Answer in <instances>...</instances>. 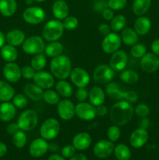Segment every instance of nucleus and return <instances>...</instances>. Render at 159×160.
Wrapping results in <instances>:
<instances>
[{
  "label": "nucleus",
  "mask_w": 159,
  "mask_h": 160,
  "mask_svg": "<svg viewBox=\"0 0 159 160\" xmlns=\"http://www.w3.org/2000/svg\"><path fill=\"white\" fill-rule=\"evenodd\" d=\"M121 136V131L119 127L117 125H112L107 130V137L109 141L112 142H115L119 139Z\"/></svg>",
  "instance_id": "obj_42"
},
{
  "label": "nucleus",
  "mask_w": 159,
  "mask_h": 160,
  "mask_svg": "<svg viewBox=\"0 0 159 160\" xmlns=\"http://www.w3.org/2000/svg\"><path fill=\"white\" fill-rule=\"evenodd\" d=\"M115 73L108 64H100L94 70L93 79L96 84L104 85L112 81L115 78Z\"/></svg>",
  "instance_id": "obj_7"
},
{
  "label": "nucleus",
  "mask_w": 159,
  "mask_h": 160,
  "mask_svg": "<svg viewBox=\"0 0 159 160\" xmlns=\"http://www.w3.org/2000/svg\"><path fill=\"white\" fill-rule=\"evenodd\" d=\"M61 154L65 159H70L76 154V148L73 145H66L61 150Z\"/></svg>",
  "instance_id": "obj_48"
},
{
  "label": "nucleus",
  "mask_w": 159,
  "mask_h": 160,
  "mask_svg": "<svg viewBox=\"0 0 159 160\" xmlns=\"http://www.w3.org/2000/svg\"><path fill=\"white\" fill-rule=\"evenodd\" d=\"M49 149V145L42 138L34 139L29 146V153L32 157L40 158L45 156Z\"/></svg>",
  "instance_id": "obj_18"
},
{
  "label": "nucleus",
  "mask_w": 159,
  "mask_h": 160,
  "mask_svg": "<svg viewBox=\"0 0 159 160\" xmlns=\"http://www.w3.org/2000/svg\"><path fill=\"white\" fill-rule=\"evenodd\" d=\"M46 55L43 54V52L34 55L31 61V66L36 70V71L43 70L45 68V67H46Z\"/></svg>",
  "instance_id": "obj_37"
},
{
  "label": "nucleus",
  "mask_w": 159,
  "mask_h": 160,
  "mask_svg": "<svg viewBox=\"0 0 159 160\" xmlns=\"http://www.w3.org/2000/svg\"><path fill=\"white\" fill-rule=\"evenodd\" d=\"M70 160H87V157L83 153H77L72 156Z\"/></svg>",
  "instance_id": "obj_58"
},
{
  "label": "nucleus",
  "mask_w": 159,
  "mask_h": 160,
  "mask_svg": "<svg viewBox=\"0 0 159 160\" xmlns=\"http://www.w3.org/2000/svg\"><path fill=\"white\" fill-rule=\"evenodd\" d=\"M36 72L37 71L31 65H25L21 68L22 77L26 80H33Z\"/></svg>",
  "instance_id": "obj_47"
},
{
  "label": "nucleus",
  "mask_w": 159,
  "mask_h": 160,
  "mask_svg": "<svg viewBox=\"0 0 159 160\" xmlns=\"http://www.w3.org/2000/svg\"><path fill=\"white\" fill-rule=\"evenodd\" d=\"M6 42V35L0 31V49H1L2 47L5 45Z\"/></svg>",
  "instance_id": "obj_61"
},
{
  "label": "nucleus",
  "mask_w": 159,
  "mask_h": 160,
  "mask_svg": "<svg viewBox=\"0 0 159 160\" xmlns=\"http://www.w3.org/2000/svg\"><path fill=\"white\" fill-rule=\"evenodd\" d=\"M51 12L55 18L59 20H63L69 16L70 8L66 2L64 0H56L51 6Z\"/></svg>",
  "instance_id": "obj_21"
},
{
  "label": "nucleus",
  "mask_w": 159,
  "mask_h": 160,
  "mask_svg": "<svg viewBox=\"0 0 159 160\" xmlns=\"http://www.w3.org/2000/svg\"><path fill=\"white\" fill-rule=\"evenodd\" d=\"M111 31H112V29H111L110 25H108V23H101L98 26V31H99L100 34H101L104 37L110 34Z\"/></svg>",
  "instance_id": "obj_51"
},
{
  "label": "nucleus",
  "mask_w": 159,
  "mask_h": 160,
  "mask_svg": "<svg viewBox=\"0 0 159 160\" xmlns=\"http://www.w3.org/2000/svg\"><path fill=\"white\" fill-rule=\"evenodd\" d=\"M151 51L154 54L157 55V56H159V38L155 39L152 42L151 45Z\"/></svg>",
  "instance_id": "obj_56"
},
{
  "label": "nucleus",
  "mask_w": 159,
  "mask_h": 160,
  "mask_svg": "<svg viewBox=\"0 0 159 160\" xmlns=\"http://www.w3.org/2000/svg\"><path fill=\"white\" fill-rule=\"evenodd\" d=\"M126 18L125 16L122 15V14H118V15L115 16L111 20L110 27L111 29L114 31V32H118V31H122L126 25Z\"/></svg>",
  "instance_id": "obj_38"
},
{
  "label": "nucleus",
  "mask_w": 159,
  "mask_h": 160,
  "mask_svg": "<svg viewBox=\"0 0 159 160\" xmlns=\"http://www.w3.org/2000/svg\"><path fill=\"white\" fill-rule=\"evenodd\" d=\"M20 128H19L17 123H9V124L7 126V128H6V131L8 132V134H12V135H13L14 134H16V133H17L18 131H20Z\"/></svg>",
  "instance_id": "obj_55"
},
{
  "label": "nucleus",
  "mask_w": 159,
  "mask_h": 160,
  "mask_svg": "<svg viewBox=\"0 0 159 160\" xmlns=\"http://www.w3.org/2000/svg\"><path fill=\"white\" fill-rule=\"evenodd\" d=\"M44 89L37 86L34 83H27L23 87V92L24 95L34 102H38L43 98Z\"/></svg>",
  "instance_id": "obj_22"
},
{
  "label": "nucleus",
  "mask_w": 159,
  "mask_h": 160,
  "mask_svg": "<svg viewBox=\"0 0 159 160\" xmlns=\"http://www.w3.org/2000/svg\"><path fill=\"white\" fill-rule=\"evenodd\" d=\"M92 138L90 134L87 132H80L76 134L73 137L72 145L74 146L76 150L84 151L91 145Z\"/></svg>",
  "instance_id": "obj_20"
},
{
  "label": "nucleus",
  "mask_w": 159,
  "mask_h": 160,
  "mask_svg": "<svg viewBox=\"0 0 159 160\" xmlns=\"http://www.w3.org/2000/svg\"><path fill=\"white\" fill-rule=\"evenodd\" d=\"M45 53L47 56L50 58H55L62 55L63 52V45L61 42L55 41V42H50L48 45H45Z\"/></svg>",
  "instance_id": "obj_34"
},
{
  "label": "nucleus",
  "mask_w": 159,
  "mask_h": 160,
  "mask_svg": "<svg viewBox=\"0 0 159 160\" xmlns=\"http://www.w3.org/2000/svg\"><path fill=\"white\" fill-rule=\"evenodd\" d=\"M105 92L108 95V96L110 97L111 98L119 101V100L123 99L125 91L121 90L119 86H118V84L116 82L111 81L108 84H106Z\"/></svg>",
  "instance_id": "obj_29"
},
{
  "label": "nucleus",
  "mask_w": 159,
  "mask_h": 160,
  "mask_svg": "<svg viewBox=\"0 0 159 160\" xmlns=\"http://www.w3.org/2000/svg\"><path fill=\"white\" fill-rule=\"evenodd\" d=\"M34 84H37L44 90L51 89L55 84V77L51 72L40 70L36 72L34 78H33Z\"/></svg>",
  "instance_id": "obj_16"
},
{
  "label": "nucleus",
  "mask_w": 159,
  "mask_h": 160,
  "mask_svg": "<svg viewBox=\"0 0 159 160\" xmlns=\"http://www.w3.org/2000/svg\"><path fill=\"white\" fill-rule=\"evenodd\" d=\"M48 160H65V158H64L62 156L58 154H52L48 157Z\"/></svg>",
  "instance_id": "obj_60"
},
{
  "label": "nucleus",
  "mask_w": 159,
  "mask_h": 160,
  "mask_svg": "<svg viewBox=\"0 0 159 160\" xmlns=\"http://www.w3.org/2000/svg\"><path fill=\"white\" fill-rule=\"evenodd\" d=\"M35 2H43L46 1V0H34Z\"/></svg>",
  "instance_id": "obj_63"
},
{
  "label": "nucleus",
  "mask_w": 159,
  "mask_h": 160,
  "mask_svg": "<svg viewBox=\"0 0 159 160\" xmlns=\"http://www.w3.org/2000/svg\"><path fill=\"white\" fill-rule=\"evenodd\" d=\"M76 98L80 102H86V100L89 97V92L86 88H77L76 94Z\"/></svg>",
  "instance_id": "obj_49"
},
{
  "label": "nucleus",
  "mask_w": 159,
  "mask_h": 160,
  "mask_svg": "<svg viewBox=\"0 0 159 160\" xmlns=\"http://www.w3.org/2000/svg\"><path fill=\"white\" fill-rule=\"evenodd\" d=\"M7 146L5 143L0 142V158L3 157L7 153Z\"/></svg>",
  "instance_id": "obj_57"
},
{
  "label": "nucleus",
  "mask_w": 159,
  "mask_h": 160,
  "mask_svg": "<svg viewBox=\"0 0 159 160\" xmlns=\"http://www.w3.org/2000/svg\"><path fill=\"white\" fill-rule=\"evenodd\" d=\"M115 145L109 140H100L93 148V152L96 157L99 159H105L113 153Z\"/></svg>",
  "instance_id": "obj_15"
},
{
  "label": "nucleus",
  "mask_w": 159,
  "mask_h": 160,
  "mask_svg": "<svg viewBox=\"0 0 159 160\" xmlns=\"http://www.w3.org/2000/svg\"><path fill=\"white\" fill-rule=\"evenodd\" d=\"M101 15H102V17L104 18V20H105L106 21H111L112 20V18L115 17V15H114V11L108 7L105 8L101 12Z\"/></svg>",
  "instance_id": "obj_52"
},
{
  "label": "nucleus",
  "mask_w": 159,
  "mask_h": 160,
  "mask_svg": "<svg viewBox=\"0 0 159 160\" xmlns=\"http://www.w3.org/2000/svg\"><path fill=\"white\" fill-rule=\"evenodd\" d=\"M55 91L60 96L67 98L73 94V88L71 84L65 80H59L55 84Z\"/></svg>",
  "instance_id": "obj_33"
},
{
  "label": "nucleus",
  "mask_w": 159,
  "mask_h": 160,
  "mask_svg": "<svg viewBox=\"0 0 159 160\" xmlns=\"http://www.w3.org/2000/svg\"><path fill=\"white\" fill-rule=\"evenodd\" d=\"M64 27L62 20L54 19L47 22L41 31L42 37L47 42H55L60 39L63 34Z\"/></svg>",
  "instance_id": "obj_3"
},
{
  "label": "nucleus",
  "mask_w": 159,
  "mask_h": 160,
  "mask_svg": "<svg viewBox=\"0 0 159 160\" xmlns=\"http://www.w3.org/2000/svg\"><path fill=\"white\" fill-rule=\"evenodd\" d=\"M23 19L31 25H38L45 19V12L40 6H29L23 12Z\"/></svg>",
  "instance_id": "obj_8"
},
{
  "label": "nucleus",
  "mask_w": 159,
  "mask_h": 160,
  "mask_svg": "<svg viewBox=\"0 0 159 160\" xmlns=\"http://www.w3.org/2000/svg\"><path fill=\"white\" fill-rule=\"evenodd\" d=\"M15 95V90L7 81H0V101L9 102Z\"/></svg>",
  "instance_id": "obj_30"
},
{
  "label": "nucleus",
  "mask_w": 159,
  "mask_h": 160,
  "mask_svg": "<svg viewBox=\"0 0 159 160\" xmlns=\"http://www.w3.org/2000/svg\"><path fill=\"white\" fill-rule=\"evenodd\" d=\"M150 112H151L150 107L144 103H140V104L137 105L134 109V113L140 118L147 117L150 114Z\"/></svg>",
  "instance_id": "obj_45"
},
{
  "label": "nucleus",
  "mask_w": 159,
  "mask_h": 160,
  "mask_svg": "<svg viewBox=\"0 0 159 160\" xmlns=\"http://www.w3.org/2000/svg\"><path fill=\"white\" fill-rule=\"evenodd\" d=\"M140 66L142 70L146 73H154L159 69V56L153 52H147L140 59Z\"/></svg>",
  "instance_id": "obj_13"
},
{
  "label": "nucleus",
  "mask_w": 159,
  "mask_h": 160,
  "mask_svg": "<svg viewBox=\"0 0 159 160\" xmlns=\"http://www.w3.org/2000/svg\"><path fill=\"white\" fill-rule=\"evenodd\" d=\"M147 53V47L143 44L137 43L131 46L130 54L136 59H141Z\"/></svg>",
  "instance_id": "obj_41"
},
{
  "label": "nucleus",
  "mask_w": 159,
  "mask_h": 160,
  "mask_svg": "<svg viewBox=\"0 0 159 160\" xmlns=\"http://www.w3.org/2000/svg\"><path fill=\"white\" fill-rule=\"evenodd\" d=\"M109 119L113 124L117 126L126 125L134 115V109L132 104L125 100L117 101L108 111Z\"/></svg>",
  "instance_id": "obj_1"
},
{
  "label": "nucleus",
  "mask_w": 159,
  "mask_h": 160,
  "mask_svg": "<svg viewBox=\"0 0 159 160\" xmlns=\"http://www.w3.org/2000/svg\"><path fill=\"white\" fill-rule=\"evenodd\" d=\"M57 112L59 117L65 121L71 120L76 116L75 114V105L73 102L67 98L59 101L57 104Z\"/></svg>",
  "instance_id": "obj_12"
},
{
  "label": "nucleus",
  "mask_w": 159,
  "mask_h": 160,
  "mask_svg": "<svg viewBox=\"0 0 159 160\" xmlns=\"http://www.w3.org/2000/svg\"><path fill=\"white\" fill-rule=\"evenodd\" d=\"M42 99L50 106H55L60 101V95L58 94L56 91L51 89H47L44 92L43 98Z\"/></svg>",
  "instance_id": "obj_39"
},
{
  "label": "nucleus",
  "mask_w": 159,
  "mask_h": 160,
  "mask_svg": "<svg viewBox=\"0 0 159 160\" xmlns=\"http://www.w3.org/2000/svg\"><path fill=\"white\" fill-rule=\"evenodd\" d=\"M1 56L7 62H15L18 58V51L15 46L9 45H4L1 48Z\"/></svg>",
  "instance_id": "obj_31"
},
{
  "label": "nucleus",
  "mask_w": 159,
  "mask_h": 160,
  "mask_svg": "<svg viewBox=\"0 0 159 160\" xmlns=\"http://www.w3.org/2000/svg\"><path fill=\"white\" fill-rule=\"evenodd\" d=\"M117 160H129L131 158V151L125 144H118L115 146L113 152Z\"/></svg>",
  "instance_id": "obj_36"
},
{
  "label": "nucleus",
  "mask_w": 159,
  "mask_h": 160,
  "mask_svg": "<svg viewBox=\"0 0 159 160\" xmlns=\"http://www.w3.org/2000/svg\"><path fill=\"white\" fill-rule=\"evenodd\" d=\"M17 9L16 0H0V13L5 17H10Z\"/></svg>",
  "instance_id": "obj_28"
},
{
  "label": "nucleus",
  "mask_w": 159,
  "mask_h": 160,
  "mask_svg": "<svg viewBox=\"0 0 159 160\" xmlns=\"http://www.w3.org/2000/svg\"><path fill=\"white\" fill-rule=\"evenodd\" d=\"M70 78L72 83L76 88H86L90 82V74L82 67H75L72 69Z\"/></svg>",
  "instance_id": "obj_11"
},
{
  "label": "nucleus",
  "mask_w": 159,
  "mask_h": 160,
  "mask_svg": "<svg viewBox=\"0 0 159 160\" xmlns=\"http://www.w3.org/2000/svg\"><path fill=\"white\" fill-rule=\"evenodd\" d=\"M22 46V50L26 54L37 55L45 51V44L43 38L38 35H32L25 39Z\"/></svg>",
  "instance_id": "obj_6"
},
{
  "label": "nucleus",
  "mask_w": 159,
  "mask_h": 160,
  "mask_svg": "<svg viewBox=\"0 0 159 160\" xmlns=\"http://www.w3.org/2000/svg\"><path fill=\"white\" fill-rule=\"evenodd\" d=\"M61 125L58 120L55 118L46 119L40 128V135L46 141H51L55 138L60 133Z\"/></svg>",
  "instance_id": "obj_5"
},
{
  "label": "nucleus",
  "mask_w": 159,
  "mask_h": 160,
  "mask_svg": "<svg viewBox=\"0 0 159 160\" xmlns=\"http://www.w3.org/2000/svg\"><path fill=\"white\" fill-rule=\"evenodd\" d=\"M26 39L25 33L20 29H12L6 35V41L9 45L12 46H20Z\"/></svg>",
  "instance_id": "obj_25"
},
{
  "label": "nucleus",
  "mask_w": 159,
  "mask_h": 160,
  "mask_svg": "<svg viewBox=\"0 0 159 160\" xmlns=\"http://www.w3.org/2000/svg\"><path fill=\"white\" fill-rule=\"evenodd\" d=\"M34 2H35L34 0H25V3L29 6H31V5L34 4Z\"/></svg>",
  "instance_id": "obj_62"
},
{
  "label": "nucleus",
  "mask_w": 159,
  "mask_h": 160,
  "mask_svg": "<svg viewBox=\"0 0 159 160\" xmlns=\"http://www.w3.org/2000/svg\"><path fill=\"white\" fill-rule=\"evenodd\" d=\"M108 109L107 108V106H104V104L100 105V106H96V112L97 116L98 117H104V116L107 115L108 113Z\"/></svg>",
  "instance_id": "obj_54"
},
{
  "label": "nucleus",
  "mask_w": 159,
  "mask_h": 160,
  "mask_svg": "<svg viewBox=\"0 0 159 160\" xmlns=\"http://www.w3.org/2000/svg\"><path fill=\"white\" fill-rule=\"evenodd\" d=\"M149 139V134L147 129L139 128L134 130L129 136V144L135 148L143 147Z\"/></svg>",
  "instance_id": "obj_19"
},
{
  "label": "nucleus",
  "mask_w": 159,
  "mask_h": 160,
  "mask_svg": "<svg viewBox=\"0 0 159 160\" xmlns=\"http://www.w3.org/2000/svg\"><path fill=\"white\" fill-rule=\"evenodd\" d=\"M88 98L90 102L96 107L104 104L105 101V92L100 86H94L89 92Z\"/></svg>",
  "instance_id": "obj_26"
},
{
  "label": "nucleus",
  "mask_w": 159,
  "mask_h": 160,
  "mask_svg": "<svg viewBox=\"0 0 159 160\" xmlns=\"http://www.w3.org/2000/svg\"><path fill=\"white\" fill-rule=\"evenodd\" d=\"M108 7L112 10H121L124 9L127 4V0H108L107 2Z\"/></svg>",
  "instance_id": "obj_46"
},
{
  "label": "nucleus",
  "mask_w": 159,
  "mask_h": 160,
  "mask_svg": "<svg viewBox=\"0 0 159 160\" xmlns=\"http://www.w3.org/2000/svg\"><path fill=\"white\" fill-rule=\"evenodd\" d=\"M94 9L98 12H102L105 8L108 7V3L105 0H98L94 3Z\"/></svg>",
  "instance_id": "obj_53"
},
{
  "label": "nucleus",
  "mask_w": 159,
  "mask_h": 160,
  "mask_svg": "<svg viewBox=\"0 0 159 160\" xmlns=\"http://www.w3.org/2000/svg\"><path fill=\"white\" fill-rule=\"evenodd\" d=\"M17 107L10 102H3L0 105V120L3 122H9L16 117Z\"/></svg>",
  "instance_id": "obj_24"
},
{
  "label": "nucleus",
  "mask_w": 159,
  "mask_h": 160,
  "mask_svg": "<svg viewBox=\"0 0 159 160\" xmlns=\"http://www.w3.org/2000/svg\"><path fill=\"white\" fill-rule=\"evenodd\" d=\"M2 73L6 80L10 83H17L21 78V68L15 62H6L2 69Z\"/></svg>",
  "instance_id": "obj_17"
},
{
  "label": "nucleus",
  "mask_w": 159,
  "mask_h": 160,
  "mask_svg": "<svg viewBox=\"0 0 159 160\" xmlns=\"http://www.w3.org/2000/svg\"><path fill=\"white\" fill-rule=\"evenodd\" d=\"M38 123V115L34 109H26L20 113L17 120V124L20 130L27 132L31 131Z\"/></svg>",
  "instance_id": "obj_4"
},
{
  "label": "nucleus",
  "mask_w": 159,
  "mask_h": 160,
  "mask_svg": "<svg viewBox=\"0 0 159 160\" xmlns=\"http://www.w3.org/2000/svg\"><path fill=\"white\" fill-rule=\"evenodd\" d=\"M50 71L55 78L59 80L67 79L72 71L71 60L65 55L52 58L50 62Z\"/></svg>",
  "instance_id": "obj_2"
},
{
  "label": "nucleus",
  "mask_w": 159,
  "mask_h": 160,
  "mask_svg": "<svg viewBox=\"0 0 159 160\" xmlns=\"http://www.w3.org/2000/svg\"><path fill=\"white\" fill-rule=\"evenodd\" d=\"M62 24H63L64 29L66 31H73L79 25V20L76 17L68 16L66 18L62 20Z\"/></svg>",
  "instance_id": "obj_43"
},
{
  "label": "nucleus",
  "mask_w": 159,
  "mask_h": 160,
  "mask_svg": "<svg viewBox=\"0 0 159 160\" xmlns=\"http://www.w3.org/2000/svg\"><path fill=\"white\" fill-rule=\"evenodd\" d=\"M121 45L122 39L120 35L116 32H111L103 38L101 42V49L104 52L112 55L119 49Z\"/></svg>",
  "instance_id": "obj_10"
},
{
  "label": "nucleus",
  "mask_w": 159,
  "mask_h": 160,
  "mask_svg": "<svg viewBox=\"0 0 159 160\" xmlns=\"http://www.w3.org/2000/svg\"><path fill=\"white\" fill-rule=\"evenodd\" d=\"M128 63V55L123 50L118 49L112 53L109 59L108 65L115 72H121L126 67Z\"/></svg>",
  "instance_id": "obj_14"
},
{
  "label": "nucleus",
  "mask_w": 159,
  "mask_h": 160,
  "mask_svg": "<svg viewBox=\"0 0 159 160\" xmlns=\"http://www.w3.org/2000/svg\"><path fill=\"white\" fill-rule=\"evenodd\" d=\"M151 6V0H134L132 9L133 13L137 17L143 16Z\"/></svg>",
  "instance_id": "obj_32"
},
{
  "label": "nucleus",
  "mask_w": 159,
  "mask_h": 160,
  "mask_svg": "<svg viewBox=\"0 0 159 160\" xmlns=\"http://www.w3.org/2000/svg\"><path fill=\"white\" fill-rule=\"evenodd\" d=\"M119 78L123 82L127 84H133L138 82L140 77L133 70H123L120 72Z\"/></svg>",
  "instance_id": "obj_35"
},
{
  "label": "nucleus",
  "mask_w": 159,
  "mask_h": 160,
  "mask_svg": "<svg viewBox=\"0 0 159 160\" xmlns=\"http://www.w3.org/2000/svg\"><path fill=\"white\" fill-rule=\"evenodd\" d=\"M27 142V137L25 131L20 130L12 135V143L17 148H23Z\"/></svg>",
  "instance_id": "obj_40"
},
{
  "label": "nucleus",
  "mask_w": 159,
  "mask_h": 160,
  "mask_svg": "<svg viewBox=\"0 0 159 160\" xmlns=\"http://www.w3.org/2000/svg\"><path fill=\"white\" fill-rule=\"evenodd\" d=\"M149 125H150V121L144 117V118H142V120H140V128H143V129H147L149 128Z\"/></svg>",
  "instance_id": "obj_59"
},
{
  "label": "nucleus",
  "mask_w": 159,
  "mask_h": 160,
  "mask_svg": "<svg viewBox=\"0 0 159 160\" xmlns=\"http://www.w3.org/2000/svg\"><path fill=\"white\" fill-rule=\"evenodd\" d=\"M75 114L84 121H91L97 117L96 107L90 102H81L75 105Z\"/></svg>",
  "instance_id": "obj_9"
},
{
  "label": "nucleus",
  "mask_w": 159,
  "mask_h": 160,
  "mask_svg": "<svg viewBox=\"0 0 159 160\" xmlns=\"http://www.w3.org/2000/svg\"><path fill=\"white\" fill-rule=\"evenodd\" d=\"M123 100L132 104V103H135L136 102H137V100H138V95L134 91H125Z\"/></svg>",
  "instance_id": "obj_50"
},
{
  "label": "nucleus",
  "mask_w": 159,
  "mask_h": 160,
  "mask_svg": "<svg viewBox=\"0 0 159 160\" xmlns=\"http://www.w3.org/2000/svg\"><path fill=\"white\" fill-rule=\"evenodd\" d=\"M12 100L14 106L18 109H24L28 105V98L23 94H17Z\"/></svg>",
  "instance_id": "obj_44"
},
{
  "label": "nucleus",
  "mask_w": 159,
  "mask_h": 160,
  "mask_svg": "<svg viewBox=\"0 0 159 160\" xmlns=\"http://www.w3.org/2000/svg\"><path fill=\"white\" fill-rule=\"evenodd\" d=\"M120 37H121L122 42L128 46H132L139 41V35L134 31L133 28H125L121 31Z\"/></svg>",
  "instance_id": "obj_27"
},
{
  "label": "nucleus",
  "mask_w": 159,
  "mask_h": 160,
  "mask_svg": "<svg viewBox=\"0 0 159 160\" xmlns=\"http://www.w3.org/2000/svg\"><path fill=\"white\" fill-rule=\"evenodd\" d=\"M133 29L139 36H145L151 29V21L148 17H139L133 23Z\"/></svg>",
  "instance_id": "obj_23"
}]
</instances>
